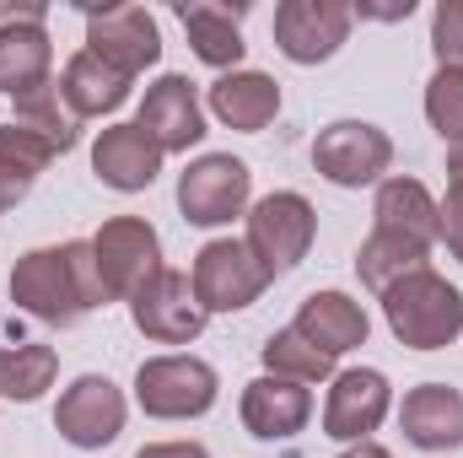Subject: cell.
Listing matches in <instances>:
<instances>
[{"mask_svg":"<svg viewBox=\"0 0 463 458\" xmlns=\"http://www.w3.org/2000/svg\"><path fill=\"white\" fill-rule=\"evenodd\" d=\"M11 302L27 319L54 324V329H71L92 308H109V291H103V275H98V259H92V237L22 253L16 270H11Z\"/></svg>","mask_w":463,"mask_h":458,"instance_id":"6da1fadb","label":"cell"},{"mask_svg":"<svg viewBox=\"0 0 463 458\" xmlns=\"http://www.w3.org/2000/svg\"><path fill=\"white\" fill-rule=\"evenodd\" d=\"M383 319L393 329V340L410 350H442L463 335V297L453 281H442L431 264L393 281L383 291Z\"/></svg>","mask_w":463,"mask_h":458,"instance_id":"7a4b0ae2","label":"cell"},{"mask_svg":"<svg viewBox=\"0 0 463 458\" xmlns=\"http://www.w3.org/2000/svg\"><path fill=\"white\" fill-rule=\"evenodd\" d=\"M216 394H222L216 367L200 361V356H189V350L151 356L135 372V405L151 421H200L216 405Z\"/></svg>","mask_w":463,"mask_h":458,"instance_id":"3957f363","label":"cell"},{"mask_svg":"<svg viewBox=\"0 0 463 458\" xmlns=\"http://www.w3.org/2000/svg\"><path fill=\"white\" fill-rule=\"evenodd\" d=\"M313 237H318V211L307 205V195L275 189V195H264V200L248 211V237H242V243L253 248V259L264 264V275L280 281V275H291V270L307 259Z\"/></svg>","mask_w":463,"mask_h":458,"instance_id":"277c9868","label":"cell"},{"mask_svg":"<svg viewBox=\"0 0 463 458\" xmlns=\"http://www.w3.org/2000/svg\"><path fill=\"white\" fill-rule=\"evenodd\" d=\"M253 195V173L242 157L232 151H205L200 162H189L178 173V211L189 227H227L248 211Z\"/></svg>","mask_w":463,"mask_h":458,"instance_id":"5b68a950","label":"cell"},{"mask_svg":"<svg viewBox=\"0 0 463 458\" xmlns=\"http://www.w3.org/2000/svg\"><path fill=\"white\" fill-rule=\"evenodd\" d=\"M189 281H194V297H200L205 313H242V308H253V302L264 297V286H269L264 264L253 259V248H248L242 237H216V243H205V248L194 253Z\"/></svg>","mask_w":463,"mask_h":458,"instance_id":"8992f818","label":"cell"},{"mask_svg":"<svg viewBox=\"0 0 463 458\" xmlns=\"http://www.w3.org/2000/svg\"><path fill=\"white\" fill-rule=\"evenodd\" d=\"M313 167L335 184V189H366L383 184V173L393 167V140L366 124V119H335L329 129H318L313 140Z\"/></svg>","mask_w":463,"mask_h":458,"instance_id":"52a82bcc","label":"cell"},{"mask_svg":"<svg viewBox=\"0 0 463 458\" xmlns=\"http://www.w3.org/2000/svg\"><path fill=\"white\" fill-rule=\"evenodd\" d=\"M92 259H98L109 302H129L162 270V237L140 216H114V222H103L92 232Z\"/></svg>","mask_w":463,"mask_h":458,"instance_id":"ba28073f","label":"cell"},{"mask_svg":"<svg viewBox=\"0 0 463 458\" xmlns=\"http://www.w3.org/2000/svg\"><path fill=\"white\" fill-rule=\"evenodd\" d=\"M129 319H135V329L146 335V340L156 345H189L200 340V329H205V308H200V297H194V281L184 275V270H156L135 297H129Z\"/></svg>","mask_w":463,"mask_h":458,"instance_id":"9c48e42d","label":"cell"},{"mask_svg":"<svg viewBox=\"0 0 463 458\" xmlns=\"http://www.w3.org/2000/svg\"><path fill=\"white\" fill-rule=\"evenodd\" d=\"M87 54H98L124 81H135L140 71H151L162 60L156 16L146 5H103V11H87Z\"/></svg>","mask_w":463,"mask_h":458,"instance_id":"30bf717a","label":"cell"},{"mask_svg":"<svg viewBox=\"0 0 463 458\" xmlns=\"http://www.w3.org/2000/svg\"><path fill=\"white\" fill-rule=\"evenodd\" d=\"M350 22H355V11L345 0H280L275 5V49L291 65H324L350 38Z\"/></svg>","mask_w":463,"mask_h":458,"instance_id":"8fae6325","label":"cell"},{"mask_svg":"<svg viewBox=\"0 0 463 458\" xmlns=\"http://www.w3.org/2000/svg\"><path fill=\"white\" fill-rule=\"evenodd\" d=\"M124 415H129V405H124L118 383L98 377V372H87V377H76V383L60 394V405H54V432H60L71 448L98 453V448L118 443Z\"/></svg>","mask_w":463,"mask_h":458,"instance_id":"7c38bea8","label":"cell"},{"mask_svg":"<svg viewBox=\"0 0 463 458\" xmlns=\"http://www.w3.org/2000/svg\"><path fill=\"white\" fill-rule=\"evenodd\" d=\"M393 410V388L377 367H345L335 372L329 383V399H324V437L335 443H372V432L388 421Z\"/></svg>","mask_w":463,"mask_h":458,"instance_id":"4fadbf2b","label":"cell"},{"mask_svg":"<svg viewBox=\"0 0 463 458\" xmlns=\"http://www.w3.org/2000/svg\"><path fill=\"white\" fill-rule=\"evenodd\" d=\"M43 5H16L11 22H0V92L16 103L22 92L54 81L49 65H54V43H49V27H43Z\"/></svg>","mask_w":463,"mask_h":458,"instance_id":"5bb4252c","label":"cell"},{"mask_svg":"<svg viewBox=\"0 0 463 458\" xmlns=\"http://www.w3.org/2000/svg\"><path fill=\"white\" fill-rule=\"evenodd\" d=\"M135 124L162 146V157L200 146V140H205V109H200L194 81H189V76H162V81H151L146 98H140Z\"/></svg>","mask_w":463,"mask_h":458,"instance_id":"9a60e30c","label":"cell"},{"mask_svg":"<svg viewBox=\"0 0 463 458\" xmlns=\"http://www.w3.org/2000/svg\"><path fill=\"white\" fill-rule=\"evenodd\" d=\"M307 421H313V394H307V383H291V377L264 372V377H253V383L242 388V426H248V437H259V443H286V437L307 432Z\"/></svg>","mask_w":463,"mask_h":458,"instance_id":"2e32d148","label":"cell"},{"mask_svg":"<svg viewBox=\"0 0 463 458\" xmlns=\"http://www.w3.org/2000/svg\"><path fill=\"white\" fill-rule=\"evenodd\" d=\"M404 443L420 453H453L463 448V394L453 383H420L399 405Z\"/></svg>","mask_w":463,"mask_h":458,"instance_id":"e0dca14e","label":"cell"},{"mask_svg":"<svg viewBox=\"0 0 463 458\" xmlns=\"http://www.w3.org/2000/svg\"><path fill=\"white\" fill-rule=\"evenodd\" d=\"M92 173L118 189V195H140L156 184L162 173V146L140 129V124H109L98 140H92Z\"/></svg>","mask_w":463,"mask_h":458,"instance_id":"ac0fdd59","label":"cell"},{"mask_svg":"<svg viewBox=\"0 0 463 458\" xmlns=\"http://www.w3.org/2000/svg\"><path fill=\"white\" fill-rule=\"evenodd\" d=\"M291 329L307 345H318L324 356H345L355 345H366L372 319H366V308H361L355 297H345V291H313V297L302 302V313H297Z\"/></svg>","mask_w":463,"mask_h":458,"instance_id":"d6986e66","label":"cell"},{"mask_svg":"<svg viewBox=\"0 0 463 458\" xmlns=\"http://www.w3.org/2000/svg\"><path fill=\"white\" fill-rule=\"evenodd\" d=\"M372 227L399 232L410 243H426L437 248L442 243V216H437V200L420 178H383L377 184V200H372Z\"/></svg>","mask_w":463,"mask_h":458,"instance_id":"ffe728a7","label":"cell"},{"mask_svg":"<svg viewBox=\"0 0 463 458\" xmlns=\"http://www.w3.org/2000/svg\"><path fill=\"white\" fill-rule=\"evenodd\" d=\"M242 16L248 5H216V0H194V5H178V22L189 33V49L211 65V71H237L242 60Z\"/></svg>","mask_w":463,"mask_h":458,"instance_id":"44dd1931","label":"cell"},{"mask_svg":"<svg viewBox=\"0 0 463 458\" xmlns=\"http://www.w3.org/2000/svg\"><path fill=\"white\" fill-rule=\"evenodd\" d=\"M211 114L237 135H259L269 119L280 114V87L264 71H227L211 87Z\"/></svg>","mask_w":463,"mask_h":458,"instance_id":"7402d4cb","label":"cell"},{"mask_svg":"<svg viewBox=\"0 0 463 458\" xmlns=\"http://www.w3.org/2000/svg\"><path fill=\"white\" fill-rule=\"evenodd\" d=\"M129 87H135V81H124L118 71H109V65H103L98 54H87V49L71 54L65 71H60V92H65V103L81 119H103V114H114V109H124Z\"/></svg>","mask_w":463,"mask_h":458,"instance_id":"603a6c76","label":"cell"},{"mask_svg":"<svg viewBox=\"0 0 463 458\" xmlns=\"http://www.w3.org/2000/svg\"><path fill=\"white\" fill-rule=\"evenodd\" d=\"M16 124H22L27 135H38L54 157H65V151L81 140V124H87V119L65 103L60 81H43V87H33V92L16 98Z\"/></svg>","mask_w":463,"mask_h":458,"instance_id":"cb8c5ba5","label":"cell"},{"mask_svg":"<svg viewBox=\"0 0 463 458\" xmlns=\"http://www.w3.org/2000/svg\"><path fill=\"white\" fill-rule=\"evenodd\" d=\"M426 259H431V248H426V243H410V237H399V232L372 227V237H366V243H361V253H355V275H361V286H372V291L383 297L393 281H404V275L426 270Z\"/></svg>","mask_w":463,"mask_h":458,"instance_id":"d4e9b609","label":"cell"},{"mask_svg":"<svg viewBox=\"0 0 463 458\" xmlns=\"http://www.w3.org/2000/svg\"><path fill=\"white\" fill-rule=\"evenodd\" d=\"M49 162H54V151L38 135H27L22 124H0V211L22 205Z\"/></svg>","mask_w":463,"mask_h":458,"instance_id":"484cf974","label":"cell"},{"mask_svg":"<svg viewBox=\"0 0 463 458\" xmlns=\"http://www.w3.org/2000/svg\"><path fill=\"white\" fill-rule=\"evenodd\" d=\"M60 356L43 340H22V345H0V399L11 405H33L43 399V388H54Z\"/></svg>","mask_w":463,"mask_h":458,"instance_id":"4316f807","label":"cell"},{"mask_svg":"<svg viewBox=\"0 0 463 458\" xmlns=\"http://www.w3.org/2000/svg\"><path fill=\"white\" fill-rule=\"evenodd\" d=\"M264 372H275V377H291V383H324V377H335V356H324L318 345H307L291 324L286 329H275L269 340H264Z\"/></svg>","mask_w":463,"mask_h":458,"instance_id":"83f0119b","label":"cell"},{"mask_svg":"<svg viewBox=\"0 0 463 458\" xmlns=\"http://www.w3.org/2000/svg\"><path fill=\"white\" fill-rule=\"evenodd\" d=\"M426 119H431V129L448 146H463V71H442L437 65V76L426 87Z\"/></svg>","mask_w":463,"mask_h":458,"instance_id":"f1b7e54d","label":"cell"},{"mask_svg":"<svg viewBox=\"0 0 463 458\" xmlns=\"http://www.w3.org/2000/svg\"><path fill=\"white\" fill-rule=\"evenodd\" d=\"M431 49L442 71H463V0H442L431 11Z\"/></svg>","mask_w":463,"mask_h":458,"instance_id":"f546056e","label":"cell"},{"mask_svg":"<svg viewBox=\"0 0 463 458\" xmlns=\"http://www.w3.org/2000/svg\"><path fill=\"white\" fill-rule=\"evenodd\" d=\"M437 216H442V243H448V253L463 264V184H448V200L437 205Z\"/></svg>","mask_w":463,"mask_h":458,"instance_id":"4dcf8cb0","label":"cell"},{"mask_svg":"<svg viewBox=\"0 0 463 458\" xmlns=\"http://www.w3.org/2000/svg\"><path fill=\"white\" fill-rule=\"evenodd\" d=\"M350 11H355V16H377V22H404V16L415 11V0H388V5H366V0H361V5H350Z\"/></svg>","mask_w":463,"mask_h":458,"instance_id":"1f68e13d","label":"cell"},{"mask_svg":"<svg viewBox=\"0 0 463 458\" xmlns=\"http://www.w3.org/2000/svg\"><path fill=\"white\" fill-rule=\"evenodd\" d=\"M135 458H211L200 443H151V448H140Z\"/></svg>","mask_w":463,"mask_h":458,"instance_id":"d6a6232c","label":"cell"},{"mask_svg":"<svg viewBox=\"0 0 463 458\" xmlns=\"http://www.w3.org/2000/svg\"><path fill=\"white\" fill-rule=\"evenodd\" d=\"M340 458H393V453H388L383 443H350V448H345Z\"/></svg>","mask_w":463,"mask_h":458,"instance_id":"836d02e7","label":"cell"},{"mask_svg":"<svg viewBox=\"0 0 463 458\" xmlns=\"http://www.w3.org/2000/svg\"><path fill=\"white\" fill-rule=\"evenodd\" d=\"M448 184H463V146H448Z\"/></svg>","mask_w":463,"mask_h":458,"instance_id":"e575fe53","label":"cell"}]
</instances>
